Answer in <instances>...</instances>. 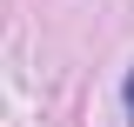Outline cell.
Returning a JSON list of instances; mask_svg holds the SVG:
<instances>
[{
    "mask_svg": "<svg viewBox=\"0 0 134 127\" xmlns=\"http://www.w3.org/2000/svg\"><path fill=\"white\" fill-rule=\"evenodd\" d=\"M127 120H134V74H127Z\"/></svg>",
    "mask_w": 134,
    "mask_h": 127,
    "instance_id": "cell-1",
    "label": "cell"
}]
</instances>
